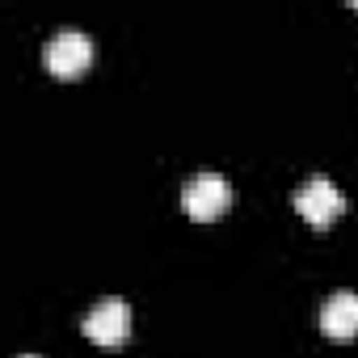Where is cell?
<instances>
[{"label": "cell", "instance_id": "cell-1", "mask_svg": "<svg viewBox=\"0 0 358 358\" xmlns=\"http://www.w3.org/2000/svg\"><path fill=\"white\" fill-rule=\"evenodd\" d=\"M228 203H232V186H228V177H220V173H211V169H203V173H194L190 182H186V190H182V207H186V215L190 220H220L224 211H228Z\"/></svg>", "mask_w": 358, "mask_h": 358}, {"label": "cell", "instance_id": "cell-7", "mask_svg": "<svg viewBox=\"0 0 358 358\" xmlns=\"http://www.w3.org/2000/svg\"><path fill=\"white\" fill-rule=\"evenodd\" d=\"M354 9H358V0H354Z\"/></svg>", "mask_w": 358, "mask_h": 358}, {"label": "cell", "instance_id": "cell-6", "mask_svg": "<svg viewBox=\"0 0 358 358\" xmlns=\"http://www.w3.org/2000/svg\"><path fill=\"white\" fill-rule=\"evenodd\" d=\"M22 358H34V354H22Z\"/></svg>", "mask_w": 358, "mask_h": 358}, {"label": "cell", "instance_id": "cell-5", "mask_svg": "<svg viewBox=\"0 0 358 358\" xmlns=\"http://www.w3.org/2000/svg\"><path fill=\"white\" fill-rule=\"evenodd\" d=\"M320 329L333 341H354L358 337V291H333L320 303Z\"/></svg>", "mask_w": 358, "mask_h": 358}, {"label": "cell", "instance_id": "cell-3", "mask_svg": "<svg viewBox=\"0 0 358 358\" xmlns=\"http://www.w3.org/2000/svg\"><path fill=\"white\" fill-rule=\"evenodd\" d=\"M295 211L312 224V228H329L341 211H345V194L329 182V177H308V182L295 190Z\"/></svg>", "mask_w": 358, "mask_h": 358}, {"label": "cell", "instance_id": "cell-4", "mask_svg": "<svg viewBox=\"0 0 358 358\" xmlns=\"http://www.w3.org/2000/svg\"><path fill=\"white\" fill-rule=\"evenodd\" d=\"M85 337H89L93 345H106V350L122 345V341L131 337V308H127L118 295L97 299L93 312L85 316Z\"/></svg>", "mask_w": 358, "mask_h": 358}, {"label": "cell", "instance_id": "cell-2", "mask_svg": "<svg viewBox=\"0 0 358 358\" xmlns=\"http://www.w3.org/2000/svg\"><path fill=\"white\" fill-rule=\"evenodd\" d=\"M43 64H47L55 76H64V80L80 76V72L93 64V43H89V34H85V30H76V26L55 30V34H51V43L43 47Z\"/></svg>", "mask_w": 358, "mask_h": 358}]
</instances>
